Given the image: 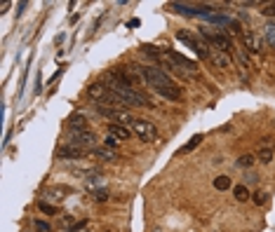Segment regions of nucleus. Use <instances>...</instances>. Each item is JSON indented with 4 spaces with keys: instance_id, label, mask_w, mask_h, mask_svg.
I'll use <instances>...</instances> for the list:
<instances>
[{
    "instance_id": "b1692460",
    "label": "nucleus",
    "mask_w": 275,
    "mask_h": 232,
    "mask_svg": "<svg viewBox=\"0 0 275 232\" xmlns=\"http://www.w3.org/2000/svg\"><path fill=\"white\" fill-rule=\"evenodd\" d=\"M266 40H268V45H273L275 47V24L266 26Z\"/></svg>"
},
{
    "instance_id": "20e7f679",
    "label": "nucleus",
    "mask_w": 275,
    "mask_h": 232,
    "mask_svg": "<svg viewBox=\"0 0 275 232\" xmlns=\"http://www.w3.org/2000/svg\"><path fill=\"white\" fill-rule=\"evenodd\" d=\"M202 36H205V40H207L209 45H214V47L219 49V52H228V49H231V38L224 31H205V28H202Z\"/></svg>"
},
{
    "instance_id": "7ed1b4c3",
    "label": "nucleus",
    "mask_w": 275,
    "mask_h": 232,
    "mask_svg": "<svg viewBox=\"0 0 275 232\" xmlns=\"http://www.w3.org/2000/svg\"><path fill=\"white\" fill-rule=\"evenodd\" d=\"M132 131H134L141 141H146V143L158 139V129H155L153 122H148V120H134V122H132Z\"/></svg>"
},
{
    "instance_id": "4468645a",
    "label": "nucleus",
    "mask_w": 275,
    "mask_h": 232,
    "mask_svg": "<svg viewBox=\"0 0 275 232\" xmlns=\"http://www.w3.org/2000/svg\"><path fill=\"white\" fill-rule=\"evenodd\" d=\"M108 134H113L116 139L122 141V139H129V134H132V131H129V127H122V124H111Z\"/></svg>"
},
{
    "instance_id": "f03ea898",
    "label": "nucleus",
    "mask_w": 275,
    "mask_h": 232,
    "mask_svg": "<svg viewBox=\"0 0 275 232\" xmlns=\"http://www.w3.org/2000/svg\"><path fill=\"white\" fill-rule=\"evenodd\" d=\"M97 110H99V113H101L104 117L113 120V124H122V127H129V122H134V120H132V115H129V110H125V108H111V106L97 104Z\"/></svg>"
},
{
    "instance_id": "a878e982",
    "label": "nucleus",
    "mask_w": 275,
    "mask_h": 232,
    "mask_svg": "<svg viewBox=\"0 0 275 232\" xmlns=\"http://www.w3.org/2000/svg\"><path fill=\"white\" fill-rule=\"evenodd\" d=\"M92 197H94V202H106L108 200V192H106V190H97Z\"/></svg>"
},
{
    "instance_id": "cd10ccee",
    "label": "nucleus",
    "mask_w": 275,
    "mask_h": 232,
    "mask_svg": "<svg viewBox=\"0 0 275 232\" xmlns=\"http://www.w3.org/2000/svg\"><path fill=\"white\" fill-rule=\"evenodd\" d=\"M36 227L40 232H49V225H47V223H43V220H36Z\"/></svg>"
},
{
    "instance_id": "f3484780",
    "label": "nucleus",
    "mask_w": 275,
    "mask_h": 232,
    "mask_svg": "<svg viewBox=\"0 0 275 232\" xmlns=\"http://www.w3.org/2000/svg\"><path fill=\"white\" fill-rule=\"evenodd\" d=\"M233 195H235L238 202H247L250 200V190L244 188V185H235V188H233Z\"/></svg>"
},
{
    "instance_id": "dca6fc26",
    "label": "nucleus",
    "mask_w": 275,
    "mask_h": 232,
    "mask_svg": "<svg viewBox=\"0 0 275 232\" xmlns=\"http://www.w3.org/2000/svg\"><path fill=\"white\" fill-rule=\"evenodd\" d=\"M257 159L261 162V164H268L270 159H273V148H259Z\"/></svg>"
},
{
    "instance_id": "0eeeda50",
    "label": "nucleus",
    "mask_w": 275,
    "mask_h": 232,
    "mask_svg": "<svg viewBox=\"0 0 275 232\" xmlns=\"http://www.w3.org/2000/svg\"><path fill=\"white\" fill-rule=\"evenodd\" d=\"M170 10L174 12H183V14H212V7L209 5H183V3H170Z\"/></svg>"
},
{
    "instance_id": "423d86ee",
    "label": "nucleus",
    "mask_w": 275,
    "mask_h": 232,
    "mask_svg": "<svg viewBox=\"0 0 275 232\" xmlns=\"http://www.w3.org/2000/svg\"><path fill=\"white\" fill-rule=\"evenodd\" d=\"M71 143L78 148H94V143H97V136H94V131H71Z\"/></svg>"
},
{
    "instance_id": "9d476101",
    "label": "nucleus",
    "mask_w": 275,
    "mask_h": 232,
    "mask_svg": "<svg viewBox=\"0 0 275 232\" xmlns=\"http://www.w3.org/2000/svg\"><path fill=\"white\" fill-rule=\"evenodd\" d=\"M87 94H90V96L94 98L97 104H101V101H104V96L108 94V87H106L104 82H92L90 89H87Z\"/></svg>"
},
{
    "instance_id": "4be33fe9",
    "label": "nucleus",
    "mask_w": 275,
    "mask_h": 232,
    "mask_svg": "<svg viewBox=\"0 0 275 232\" xmlns=\"http://www.w3.org/2000/svg\"><path fill=\"white\" fill-rule=\"evenodd\" d=\"M64 192H66V190H61V188H49L47 192H45V197H49L52 202H61V200H64V197H61Z\"/></svg>"
},
{
    "instance_id": "6e6552de",
    "label": "nucleus",
    "mask_w": 275,
    "mask_h": 232,
    "mask_svg": "<svg viewBox=\"0 0 275 232\" xmlns=\"http://www.w3.org/2000/svg\"><path fill=\"white\" fill-rule=\"evenodd\" d=\"M242 47H244V52H252V54L261 52V40H259L257 33L242 31Z\"/></svg>"
},
{
    "instance_id": "f257e3e1",
    "label": "nucleus",
    "mask_w": 275,
    "mask_h": 232,
    "mask_svg": "<svg viewBox=\"0 0 275 232\" xmlns=\"http://www.w3.org/2000/svg\"><path fill=\"white\" fill-rule=\"evenodd\" d=\"M139 75L144 78V82H146L148 87H153L158 94H162L165 98H170V101H179L181 98V89H179L174 82H172L170 78H167V73H162L160 68L155 66H139Z\"/></svg>"
},
{
    "instance_id": "aec40b11",
    "label": "nucleus",
    "mask_w": 275,
    "mask_h": 232,
    "mask_svg": "<svg viewBox=\"0 0 275 232\" xmlns=\"http://www.w3.org/2000/svg\"><path fill=\"white\" fill-rule=\"evenodd\" d=\"M254 162H257L254 155H240V157H238V167H240V169H250Z\"/></svg>"
},
{
    "instance_id": "39448f33",
    "label": "nucleus",
    "mask_w": 275,
    "mask_h": 232,
    "mask_svg": "<svg viewBox=\"0 0 275 232\" xmlns=\"http://www.w3.org/2000/svg\"><path fill=\"white\" fill-rule=\"evenodd\" d=\"M177 38L179 40H181V43H186L188 45L190 49H193V52H196L198 56H202V59H209V56H212V52H209V47H205V45L202 43H198L196 38L190 36V33H186V31H179L177 33Z\"/></svg>"
},
{
    "instance_id": "2eb2a0df",
    "label": "nucleus",
    "mask_w": 275,
    "mask_h": 232,
    "mask_svg": "<svg viewBox=\"0 0 275 232\" xmlns=\"http://www.w3.org/2000/svg\"><path fill=\"white\" fill-rule=\"evenodd\" d=\"M97 155L101 159H106V162H113V159H118V153L113 150V148H97Z\"/></svg>"
},
{
    "instance_id": "f8f14e48",
    "label": "nucleus",
    "mask_w": 275,
    "mask_h": 232,
    "mask_svg": "<svg viewBox=\"0 0 275 232\" xmlns=\"http://www.w3.org/2000/svg\"><path fill=\"white\" fill-rule=\"evenodd\" d=\"M68 129L71 131H87V117L85 115H73L71 120H68Z\"/></svg>"
},
{
    "instance_id": "9b49d317",
    "label": "nucleus",
    "mask_w": 275,
    "mask_h": 232,
    "mask_svg": "<svg viewBox=\"0 0 275 232\" xmlns=\"http://www.w3.org/2000/svg\"><path fill=\"white\" fill-rule=\"evenodd\" d=\"M167 56H170L174 63H179V66H183V68H188V71H196V61L193 59H188V56H183V54H179V52H172V49H167Z\"/></svg>"
},
{
    "instance_id": "6ab92c4d",
    "label": "nucleus",
    "mask_w": 275,
    "mask_h": 232,
    "mask_svg": "<svg viewBox=\"0 0 275 232\" xmlns=\"http://www.w3.org/2000/svg\"><path fill=\"white\" fill-rule=\"evenodd\" d=\"M141 54L151 56V59H160V49L155 45H141Z\"/></svg>"
},
{
    "instance_id": "bb28decb",
    "label": "nucleus",
    "mask_w": 275,
    "mask_h": 232,
    "mask_svg": "<svg viewBox=\"0 0 275 232\" xmlns=\"http://www.w3.org/2000/svg\"><path fill=\"white\" fill-rule=\"evenodd\" d=\"M40 209H43L45 214H57V207L54 204H47V202H40Z\"/></svg>"
},
{
    "instance_id": "1a4fd4ad",
    "label": "nucleus",
    "mask_w": 275,
    "mask_h": 232,
    "mask_svg": "<svg viewBox=\"0 0 275 232\" xmlns=\"http://www.w3.org/2000/svg\"><path fill=\"white\" fill-rule=\"evenodd\" d=\"M85 155V150L78 146H73V143H68V146H59V150H57V157L61 159H80Z\"/></svg>"
},
{
    "instance_id": "a211bd4d",
    "label": "nucleus",
    "mask_w": 275,
    "mask_h": 232,
    "mask_svg": "<svg viewBox=\"0 0 275 232\" xmlns=\"http://www.w3.org/2000/svg\"><path fill=\"white\" fill-rule=\"evenodd\" d=\"M214 188L216 190H228V188H233V183H231V178L228 176H216L214 178Z\"/></svg>"
},
{
    "instance_id": "412c9836",
    "label": "nucleus",
    "mask_w": 275,
    "mask_h": 232,
    "mask_svg": "<svg viewBox=\"0 0 275 232\" xmlns=\"http://www.w3.org/2000/svg\"><path fill=\"white\" fill-rule=\"evenodd\" d=\"M200 141H202V136H200V134H196V136H193V139L188 141V143H186V146L181 148V150H179V153H190L193 148H198V146H200Z\"/></svg>"
},
{
    "instance_id": "ddd939ff",
    "label": "nucleus",
    "mask_w": 275,
    "mask_h": 232,
    "mask_svg": "<svg viewBox=\"0 0 275 232\" xmlns=\"http://www.w3.org/2000/svg\"><path fill=\"white\" fill-rule=\"evenodd\" d=\"M214 63L219 68H228L231 66V56H228V52H212V56H209Z\"/></svg>"
},
{
    "instance_id": "393cba45",
    "label": "nucleus",
    "mask_w": 275,
    "mask_h": 232,
    "mask_svg": "<svg viewBox=\"0 0 275 232\" xmlns=\"http://www.w3.org/2000/svg\"><path fill=\"white\" fill-rule=\"evenodd\" d=\"M104 143H106V148H113V150H116V148H118V143H120V139H116V136H113V134H108V136H106V139H104Z\"/></svg>"
},
{
    "instance_id": "5701e85b",
    "label": "nucleus",
    "mask_w": 275,
    "mask_h": 232,
    "mask_svg": "<svg viewBox=\"0 0 275 232\" xmlns=\"http://www.w3.org/2000/svg\"><path fill=\"white\" fill-rule=\"evenodd\" d=\"M254 204H257V207L268 204V192H261V190H259V192H254Z\"/></svg>"
}]
</instances>
